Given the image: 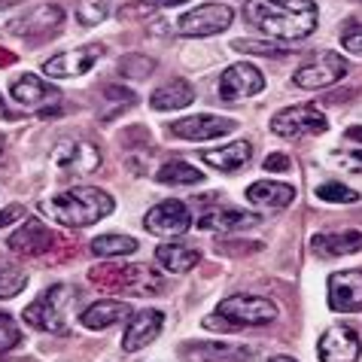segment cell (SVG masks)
<instances>
[{"instance_id":"cell-1","label":"cell","mask_w":362,"mask_h":362,"mask_svg":"<svg viewBox=\"0 0 362 362\" xmlns=\"http://www.w3.org/2000/svg\"><path fill=\"white\" fill-rule=\"evenodd\" d=\"M244 16L271 43H301L320 22L314 0H247Z\"/></svg>"},{"instance_id":"cell-2","label":"cell","mask_w":362,"mask_h":362,"mask_svg":"<svg viewBox=\"0 0 362 362\" xmlns=\"http://www.w3.org/2000/svg\"><path fill=\"white\" fill-rule=\"evenodd\" d=\"M116 201L110 192L98 186H70L62 189L58 195H52L43 204V210L55 219L58 226L64 228H86V226H95L98 219H104L113 214Z\"/></svg>"},{"instance_id":"cell-3","label":"cell","mask_w":362,"mask_h":362,"mask_svg":"<svg viewBox=\"0 0 362 362\" xmlns=\"http://www.w3.org/2000/svg\"><path fill=\"white\" fill-rule=\"evenodd\" d=\"M76 301H79L76 286L55 284V286H49L34 305L25 308V323L64 338V335H70V320H74Z\"/></svg>"},{"instance_id":"cell-4","label":"cell","mask_w":362,"mask_h":362,"mask_svg":"<svg viewBox=\"0 0 362 362\" xmlns=\"http://www.w3.org/2000/svg\"><path fill=\"white\" fill-rule=\"evenodd\" d=\"M88 277H113L107 280V289L113 293H125V296H158L165 289V280L158 271L149 265H122V268H92Z\"/></svg>"},{"instance_id":"cell-5","label":"cell","mask_w":362,"mask_h":362,"mask_svg":"<svg viewBox=\"0 0 362 362\" xmlns=\"http://www.w3.org/2000/svg\"><path fill=\"white\" fill-rule=\"evenodd\" d=\"M216 314L238 332L244 326H268V323H274L277 320V305L271 298H262V296H231L226 301H219Z\"/></svg>"},{"instance_id":"cell-6","label":"cell","mask_w":362,"mask_h":362,"mask_svg":"<svg viewBox=\"0 0 362 362\" xmlns=\"http://www.w3.org/2000/svg\"><path fill=\"white\" fill-rule=\"evenodd\" d=\"M329 119L317 104H296L271 116V132L277 137H301V134H326Z\"/></svg>"},{"instance_id":"cell-7","label":"cell","mask_w":362,"mask_h":362,"mask_svg":"<svg viewBox=\"0 0 362 362\" xmlns=\"http://www.w3.org/2000/svg\"><path fill=\"white\" fill-rule=\"evenodd\" d=\"M347 74V62L338 52H317L310 62L301 64L293 74V86L308 88V92H320V88L335 86L341 76Z\"/></svg>"},{"instance_id":"cell-8","label":"cell","mask_w":362,"mask_h":362,"mask_svg":"<svg viewBox=\"0 0 362 362\" xmlns=\"http://www.w3.org/2000/svg\"><path fill=\"white\" fill-rule=\"evenodd\" d=\"M231 18H235V13L226 4H201L180 16L174 28L183 37H214L226 31L231 25Z\"/></svg>"},{"instance_id":"cell-9","label":"cell","mask_w":362,"mask_h":362,"mask_svg":"<svg viewBox=\"0 0 362 362\" xmlns=\"http://www.w3.org/2000/svg\"><path fill=\"white\" fill-rule=\"evenodd\" d=\"M52 162L62 168L64 174L88 177L100 168V149H98V144H92V140H86V137H67L55 146Z\"/></svg>"},{"instance_id":"cell-10","label":"cell","mask_w":362,"mask_h":362,"mask_svg":"<svg viewBox=\"0 0 362 362\" xmlns=\"http://www.w3.org/2000/svg\"><path fill=\"white\" fill-rule=\"evenodd\" d=\"M104 52H107L104 43H86L79 49H67V52H58L49 58V62H43V74L52 79L83 76L98 64V58H104Z\"/></svg>"},{"instance_id":"cell-11","label":"cell","mask_w":362,"mask_h":362,"mask_svg":"<svg viewBox=\"0 0 362 362\" xmlns=\"http://www.w3.org/2000/svg\"><path fill=\"white\" fill-rule=\"evenodd\" d=\"M144 226L149 235H156V238H180L192 228V214H189V207L183 201L170 198L149 210L144 216Z\"/></svg>"},{"instance_id":"cell-12","label":"cell","mask_w":362,"mask_h":362,"mask_svg":"<svg viewBox=\"0 0 362 362\" xmlns=\"http://www.w3.org/2000/svg\"><path fill=\"white\" fill-rule=\"evenodd\" d=\"M64 22L62 6L46 4L31 9L28 16L9 18V22H0V34H16V37H49L52 31H58Z\"/></svg>"},{"instance_id":"cell-13","label":"cell","mask_w":362,"mask_h":362,"mask_svg":"<svg viewBox=\"0 0 362 362\" xmlns=\"http://www.w3.org/2000/svg\"><path fill=\"white\" fill-rule=\"evenodd\" d=\"M265 88V76L262 70L250 62H238L223 70L219 76V98L223 100H244V98H253Z\"/></svg>"},{"instance_id":"cell-14","label":"cell","mask_w":362,"mask_h":362,"mask_svg":"<svg viewBox=\"0 0 362 362\" xmlns=\"http://www.w3.org/2000/svg\"><path fill=\"white\" fill-rule=\"evenodd\" d=\"M235 128H238L235 119L198 113V116H186V119H177V122H170L168 134L170 137H180V140H214V137L231 134Z\"/></svg>"},{"instance_id":"cell-15","label":"cell","mask_w":362,"mask_h":362,"mask_svg":"<svg viewBox=\"0 0 362 362\" xmlns=\"http://www.w3.org/2000/svg\"><path fill=\"white\" fill-rule=\"evenodd\" d=\"M329 308L338 314H359L362 310V271H338L329 277Z\"/></svg>"},{"instance_id":"cell-16","label":"cell","mask_w":362,"mask_h":362,"mask_svg":"<svg viewBox=\"0 0 362 362\" xmlns=\"http://www.w3.org/2000/svg\"><path fill=\"white\" fill-rule=\"evenodd\" d=\"M362 354L359 335L347 326H332L317 341V356L320 362H356Z\"/></svg>"},{"instance_id":"cell-17","label":"cell","mask_w":362,"mask_h":362,"mask_svg":"<svg viewBox=\"0 0 362 362\" xmlns=\"http://www.w3.org/2000/svg\"><path fill=\"white\" fill-rule=\"evenodd\" d=\"M162 326H165V314L156 308H146V310H140V314H134L122 335V354H137V350H144L146 344H153L158 338V332H162Z\"/></svg>"},{"instance_id":"cell-18","label":"cell","mask_w":362,"mask_h":362,"mask_svg":"<svg viewBox=\"0 0 362 362\" xmlns=\"http://www.w3.org/2000/svg\"><path fill=\"white\" fill-rule=\"evenodd\" d=\"M52 240H55V235L43 223H40V219H28L22 228L9 235L6 244L18 256H43V253H49Z\"/></svg>"},{"instance_id":"cell-19","label":"cell","mask_w":362,"mask_h":362,"mask_svg":"<svg viewBox=\"0 0 362 362\" xmlns=\"http://www.w3.org/2000/svg\"><path fill=\"white\" fill-rule=\"evenodd\" d=\"M310 250L320 259H335V256H350L362 250V231L347 228V231H320L310 238Z\"/></svg>"},{"instance_id":"cell-20","label":"cell","mask_w":362,"mask_h":362,"mask_svg":"<svg viewBox=\"0 0 362 362\" xmlns=\"http://www.w3.org/2000/svg\"><path fill=\"white\" fill-rule=\"evenodd\" d=\"M183 354L195 362H247L253 356V347L223 344V341H195V344H183Z\"/></svg>"},{"instance_id":"cell-21","label":"cell","mask_w":362,"mask_h":362,"mask_svg":"<svg viewBox=\"0 0 362 362\" xmlns=\"http://www.w3.org/2000/svg\"><path fill=\"white\" fill-rule=\"evenodd\" d=\"M256 223H259V216L247 214V210H240V207H210L198 216L201 231H244Z\"/></svg>"},{"instance_id":"cell-22","label":"cell","mask_w":362,"mask_h":362,"mask_svg":"<svg viewBox=\"0 0 362 362\" xmlns=\"http://www.w3.org/2000/svg\"><path fill=\"white\" fill-rule=\"evenodd\" d=\"M132 317V305H125V301H116V298H104V301H95V305H88L83 314H79V323L92 332H100V329H110L116 323H122V320Z\"/></svg>"},{"instance_id":"cell-23","label":"cell","mask_w":362,"mask_h":362,"mask_svg":"<svg viewBox=\"0 0 362 362\" xmlns=\"http://www.w3.org/2000/svg\"><path fill=\"white\" fill-rule=\"evenodd\" d=\"M250 156H253V146H250L247 140H235V144H226V146H216V149H204V153H201L204 165L223 170V174H231V170L247 168Z\"/></svg>"},{"instance_id":"cell-24","label":"cell","mask_w":362,"mask_h":362,"mask_svg":"<svg viewBox=\"0 0 362 362\" xmlns=\"http://www.w3.org/2000/svg\"><path fill=\"white\" fill-rule=\"evenodd\" d=\"M247 201L256 207H271V210H280V207H289L296 201V189L289 183H271V180H259L247 189Z\"/></svg>"},{"instance_id":"cell-25","label":"cell","mask_w":362,"mask_h":362,"mask_svg":"<svg viewBox=\"0 0 362 362\" xmlns=\"http://www.w3.org/2000/svg\"><path fill=\"white\" fill-rule=\"evenodd\" d=\"M195 100V88L186 79H170V83L158 86L153 95H149V107L165 113V110H183Z\"/></svg>"},{"instance_id":"cell-26","label":"cell","mask_w":362,"mask_h":362,"mask_svg":"<svg viewBox=\"0 0 362 362\" xmlns=\"http://www.w3.org/2000/svg\"><path fill=\"white\" fill-rule=\"evenodd\" d=\"M156 262L165 271H170V274H186V271H192L201 262V253L186 244H162L156 250Z\"/></svg>"},{"instance_id":"cell-27","label":"cell","mask_w":362,"mask_h":362,"mask_svg":"<svg viewBox=\"0 0 362 362\" xmlns=\"http://www.w3.org/2000/svg\"><path fill=\"white\" fill-rule=\"evenodd\" d=\"M9 92H13V98L18 100V104L31 107V104H40V100H46V98H55L58 88L43 83L37 74H22L9 83Z\"/></svg>"},{"instance_id":"cell-28","label":"cell","mask_w":362,"mask_h":362,"mask_svg":"<svg viewBox=\"0 0 362 362\" xmlns=\"http://www.w3.org/2000/svg\"><path fill=\"white\" fill-rule=\"evenodd\" d=\"M156 180L162 186H198V183H204V174L195 165H189L186 158H170L168 165L158 168Z\"/></svg>"},{"instance_id":"cell-29","label":"cell","mask_w":362,"mask_h":362,"mask_svg":"<svg viewBox=\"0 0 362 362\" xmlns=\"http://www.w3.org/2000/svg\"><path fill=\"white\" fill-rule=\"evenodd\" d=\"M137 250V240L128 235H100L92 240V253L100 259H116V256H128Z\"/></svg>"},{"instance_id":"cell-30","label":"cell","mask_w":362,"mask_h":362,"mask_svg":"<svg viewBox=\"0 0 362 362\" xmlns=\"http://www.w3.org/2000/svg\"><path fill=\"white\" fill-rule=\"evenodd\" d=\"M314 195L320 201H329V204H354V201H359L356 189H347L344 183H323L314 189Z\"/></svg>"},{"instance_id":"cell-31","label":"cell","mask_w":362,"mask_h":362,"mask_svg":"<svg viewBox=\"0 0 362 362\" xmlns=\"http://www.w3.org/2000/svg\"><path fill=\"white\" fill-rule=\"evenodd\" d=\"M28 286L25 271H18L13 265H0V298H13Z\"/></svg>"},{"instance_id":"cell-32","label":"cell","mask_w":362,"mask_h":362,"mask_svg":"<svg viewBox=\"0 0 362 362\" xmlns=\"http://www.w3.org/2000/svg\"><path fill=\"white\" fill-rule=\"evenodd\" d=\"M107 13H110L107 0H83L79 9H76V18L83 25H98V22H104L107 18Z\"/></svg>"},{"instance_id":"cell-33","label":"cell","mask_w":362,"mask_h":362,"mask_svg":"<svg viewBox=\"0 0 362 362\" xmlns=\"http://www.w3.org/2000/svg\"><path fill=\"white\" fill-rule=\"evenodd\" d=\"M22 344V329L16 326L13 317L0 314V354H6V350H13Z\"/></svg>"},{"instance_id":"cell-34","label":"cell","mask_w":362,"mask_h":362,"mask_svg":"<svg viewBox=\"0 0 362 362\" xmlns=\"http://www.w3.org/2000/svg\"><path fill=\"white\" fill-rule=\"evenodd\" d=\"M235 49L238 52H253V55H274V58H280V55H286V49L284 46H274L268 40V43H256V40H235Z\"/></svg>"},{"instance_id":"cell-35","label":"cell","mask_w":362,"mask_h":362,"mask_svg":"<svg viewBox=\"0 0 362 362\" xmlns=\"http://www.w3.org/2000/svg\"><path fill=\"white\" fill-rule=\"evenodd\" d=\"M341 46L354 55H362V25L359 22H347L341 28Z\"/></svg>"},{"instance_id":"cell-36","label":"cell","mask_w":362,"mask_h":362,"mask_svg":"<svg viewBox=\"0 0 362 362\" xmlns=\"http://www.w3.org/2000/svg\"><path fill=\"white\" fill-rule=\"evenodd\" d=\"M119 70L122 74H128V76H146V74H153L156 70V62L153 58H144V55H132V58H125L122 64H119Z\"/></svg>"},{"instance_id":"cell-37","label":"cell","mask_w":362,"mask_h":362,"mask_svg":"<svg viewBox=\"0 0 362 362\" xmlns=\"http://www.w3.org/2000/svg\"><path fill=\"white\" fill-rule=\"evenodd\" d=\"M22 216H25V207L22 204H9L6 210H0V228L13 226L16 219H22Z\"/></svg>"},{"instance_id":"cell-38","label":"cell","mask_w":362,"mask_h":362,"mask_svg":"<svg viewBox=\"0 0 362 362\" xmlns=\"http://www.w3.org/2000/svg\"><path fill=\"white\" fill-rule=\"evenodd\" d=\"M262 168H265V170H289V158H286L284 153H271V156L265 158Z\"/></svg>"},{"instance_id":"cell-39","label":"cell","mask_w":362,"mask_h":362,"mask_svg":"<svg viewBox=\"0 0 362 362\" xmlns=\"http://www.w3.org/2000/svg\"><path fill=\"white\" fill-rule=\"evenodd\" d=\"M104 95H110V98H119V100H125V104H134V95H132V92H125V88H122V92H119V88L107 86V88H104Z\"/></svg>"},{"instance_id":"cell-40","label":"cell","mask_w":362,"mask_h":362,"mask_svg":"<svg viewBox=\"0 0 362 362\" xmlns=\"http://www.w3.org/2000/svg\"><path fill=\"white\" fill-rule=\"evenodd\" d=\"M347 137H350V140H359V144H362V125L347 128Z\"/></svg>"},{"instance_id":"cell-41","label":"cell","mask_w":362,"mask_h":362,"mask_svg":"<svg viewBox=\"0 0 362 362\" xmlns=\"http://www.w3.org/2000/svg\"><path fill=\"white\" fill-rule=\"evenodd\" d=\"M13 64V52H6V49H0V67Z\"/></svg>"},{"instance_id":"cell-42","label":"cell","mask_w":362,"mask_h":362,"mask_svg":"<svg viewBox=\"0 0 362 362\" xmlns=\"http://www.w3.org/2000/svg\"><path fill=\"white\" fill-rule=\"evenodd\" d=\"M271 362H296L293 356H271Z\"/></svg>"},{"instance_id":"cell-43","label":"cell","mask_w":362,"mask_h":362,"mask_svg":"<svg viewBox=\"0 0 362 362\" xmlns=\"http://www.w3.org/2000/svg\"><path fill=\"white\" fill-rule=\"evenodd\" d=\"M350 158H356V162L362 165V149H359V153H354V156H350Z\"/></svg>"},{"instance_id":"cell-44","label":"cell","mask_w":362,"mask_h":362,"mask_svg":"<svg viewBox=\"0 0 362 362\" xmlns=\"http://www.w3.org/2000/svg\"><path fill=\"white\" fill-rule=\"evenodd\" d=\"M0 116H6V107H4V98H0Z\"/></svg>"},{"instance_id":"cell-45","label":"cell","mask_w":362,"mask_h":362,"mask_svg":"<svg viewBox=\"0 0 362 362\" xmlns=\"http://www.w3.org/2000/svg\"><path fill=\"white\" fill-rule=\"evenodd\" d=\"M0 156H4V134H0Z\"/></svg>"},{"instance_id":"cell-46","label":"cell","mask_w":362,"mask_h":362,"mask_svg":"<svg viewBox=\"0 0 362 362\" xmlns=\"http://www.w3.org/2000/svg\"><path fill=\"white\" fill-rule=\"evenodd\" d=\"M165 4H183V0H165Z\"/></svg>"}]
</instances>
